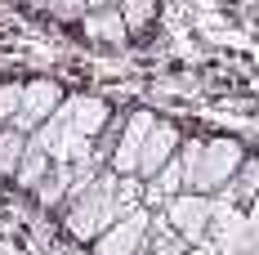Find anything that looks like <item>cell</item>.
Returning a JSON list of instances; mask_svg holds the SVG:
<instances>
[{
	"label": "cell",
	"mask_w": 259,
	"mask_h": 255,
	"mask_svg": "<svg viewBox=\"0 0 259 255\" xmlns=\"http://www.w3.org/2000/svg\"><path fill=\"white\" fill-rule=\"evenodd\" d=\"M116 179H121L116 170H103L76 202L67 206L63 224H67V233H72L76 242H90V246H94V242L121 220V210H116Z\"/></svg>",
	"instance_id": "1"
},
{
	"label": "cell",
	"mask_w": 259,
	"mask_h": 255,
	"mask_svg": "<svg viewBox=\"0 0 259 255\" xmlns=\"http://www.w3.org/2000/svg\"><path fill=\"white\" fill-rule=\"evenodd\" d=\"M241 161H246V148L237 139H206V157H201L188 193H206V197L210 193H224L233 184V175L241 170Z\"/></svg>",
	"instance_id": "2"
},
{
	"label": "cell",
	"mask_w": 259,
	"mask_h": 255,
	"mask_svg": "<svg viewBox=\"0 0 259 255\" xmlns=\"http://www.w3.org/2000/svg\"><path fill=\"white\" fill-rule=\"evenodd\" d=\"M67 103V94H63V85L50 77H40V81H27V90H23V107H18V117L9 121L14 130H23V134H36V130L50 121L54 112Z\"/></svg>",
	"instance_id": "3"
},
{
	"label": "cell",
	"mask_w": 259,
	"mask_h": 255,
	"mask_svg": "<svg viewBox=\"0 0 259 255\" xmlns=\"http://www.w3.org/2000/svg\"><path fill=\"white\" fill-rule=\"evenodd\" d=\"M165 224L197 246L210 233V224H214V197H206V193H179L175 202H165Z\"/></svg>",
	"instance_id": "4"
},
{
	"label": "cell",
	"mask_w": 259,
	"mask_h": 255,
	"mask_svg": "<svg viewBox=\"0 0 259 255\" xmlns=\"http://www.w3.org/2000/svg\"><path fill=\"white\" fill-rule=\"evenodd\" d=\"M152 210L148 206H139V210H130L125 220H116L112 229L90 246L94 255H143V242H148V229H152Z\"/></svg>",
	"instance_id": "5"
},
{
	"label": "cell",
	"mask_w": 259,
	"mask_h": 255,
	"mask_svg": "<svg viewBox=\"0 0 259 255\" xmlns=\"http://www.w3.org/2000/svg\"><path fill=\"white\" fill-rule=\"evenodd\" d=\"M152 126H156L152 112H130L125 130H121V139H116V153H112V161H107V170H116V175H139V153H143Z\"/></svg>",
	"instance_id": "6"
},
{
	"label": "cell",
	"mask_w": 259,
	"mask_h": 255,
	"mask_svg": "<svg viewBox=\"0 0 259 255\" xmlns=\"http://www.w3.org/2000/svg\"><path fill=\"white\" fill-rule=\"evenodd\" d=\"M183 148V134L179 126H170V121H156L152 134H148V143H143V153H139V179L148 184V179H156L175 157H179Z\"/></svg>",
	"instance_id": "7"
},
{
	"label": "cell",
	"mask_w": 259,
	"mask_h": 255,
	"mask_svg": "<svg viewBox=\"0 0 259 255\" xmlns=\"http://www.w3.org/2000/svg\"><path fill=\"white\" fill-rule=\"evenodd\" d=\"M112 117H116V112H112L99 94H72V99H67V126H72V134L90 139V143L107 130Z\"/></svg>",
	"instance_id": "8"
},
{
	"label": "cell",
	"mask_w": 259,
	"mask_h": 255,
	"mask_svg": "<svg viewBox=\"0 0 259 255\" xmlns=\"http://www.w3.org/2000/svg\"><path fill=\"white\" fill-rule=\"evenodd\" d=\"M80 36L90 45H107V50L130 45V27L121 18V9H94V14H85L80 18Z\"/></svg>",
	"instance_id": "9"
},
{
	"label": "cell",
	"mask_w": 259,
	"mask_h": 255,
	"mask_svg": "<svg viewBox=\"0 0 259 255\" xmlns=\"http://www.w3.org/2000/svg\"><path fill=\"white\" fill-rule=\"evenodd\" d=\"M219 197L228 206H241V210L255 206V197H259V157H246V161H241V170L233 175V184H228Z\"/></svg>",
	"instance_id": "10"
},
{
	"label": "cell",
	"mask_w": 259,
	"mask_h": 255,
	"mask_svg": "<svg viewBox=\"0 0 259 255\" xmlns=\"http://www.w3.org/2000/svg\"><path fill=\"white\" fill-rule=\"evenodd\" d=\"M72 179H76V170H72V166L54 161V170L45 175V184L36 188V202L45 206V210H58V206H67V197H72Z\"/></svg>",
	"instance_id": "11"
},
{
	"label": "cell",
	"mask_w": 259,
	"mask_h": 255,
	"mask_svg": "<svg viewBox=\"0 0 259 255\" xmlns=\"http://www.w3.org/2000/svg\"><path fill=\"white\" fill-rule=\"evenodd\" d=\"M188 251H192V242L170 229L165 215H156L152 229H148V242H143V255H188Z\"/></svg>",
	"instance_id": "12"
},
{
	"label": "cell",
	"mask_w": 259,
	"mask_h": 255,
	"mask_svg": "<svg viewBox=\"0 0 259 255\" xmlns=\"http://www.w3.org/2000/svg\"><path fill=\"white\" fill-rule=\"evenodd\" d=\"M50 170H54V157L27 139V157H23V166H18V179H14V184H18L23 193H36V188L45 184V175H50Z\"/></svg>",
	"instance_id": "13"
},
{
	"label": "cell",
	"mask_w": 259,
	"mask_h": 255,
	"mask_svg": "<svg viewBox=\"0 0 259 255\" xmlns=\"http://www.w3.org/2000/svg\"><path fill=\"white\" fill-rule=\"evenodd\" d=\"M23 157H27V134L14 130V126H5V134H0V184H14L18 179Z\"/></svg>",
	"instance_id": "14"
},
{
	"label": "cell",
	"mask_w": 259,
	"mask_h": 255,
	"mask_svg": "<svg viewBox=\"0 0 259 255\" xmlns=\"http://www.w3.org/2000/svg\"><path fill=\"white\" fill-rule=\"evenodd\" d=\"M121 18H125L130 36H143L156 23V0H121Z\"/></svg>",
	"instance_id": "15"
},
{
	"label": "cell",
	"mask_w": 259,
	"mask_h": 255,
	"mask_svg": "<svg viewBox=\"0 0 259 255\" xmlns=\"http://www.w3.org/2000/svg\"><path fill=\"white\" fill-rule=\"evenodd\" d=\"M23 90H27V81H0V117H5V126L18 117V107H23Z\"/></svg>",
	"instance_id": "16"
},
{
	"label": "cell",
	"mask_w": 259,
	"mask_h": 255,
	"mask_svg": "<svg viewBox=\"0 0 259 255\" xmlns=\"http://www.w3.org/2000/svg\"><path fill=\"white\" fill-rule=\"evenodd\" d=\"M201 157H206V139H183V148H179V166H183V175H188V188H192V175H197Z\"/></svg>",
	"instance_id": "17"
},
{
	"label": "cell",
	"mask_w": 259,
	"mask_h": 255,
	"mask_svg": "<svg viewBox=\"0 0 259 255\" xmlns=\"http://www.w3.org/2000/svg\"><path fill=\"white\" fill-rule=\"evenodd\" d=\"M246 224H250V233H255V242H259V197H255V206L246 210Z\"/></svg>",
	"instance_id": "18"
},
{
	"label": "cell",
	"mask_w": 259,
	"mask_h": 255,
	"mask_svg": "<svg viewBox=\"0 0 259 255\" xmlns=\"http://www.w3.org/2000/svg\"><path fill=\"white\" fill-rule=\"evenodd\" d=\"M188 255H210V251H201V246H192V251H188Z\"/></svg>",
	"instance_id": "19"
},
{
	"label": "cell",
	"mask_w": 259,
	"mask_h": 255,
	"mask_svg": "<svg viewBox=\"0 0 259 255\" xmlns=\"http://www.w3.org/2000/svg\"><path fill=\"white\" fill-rule=\"evenodd\" d=\"M0 134H5V117H0Z\"/></svg>",
	"instance_id": "20"
}]
</instances>
